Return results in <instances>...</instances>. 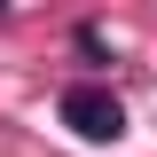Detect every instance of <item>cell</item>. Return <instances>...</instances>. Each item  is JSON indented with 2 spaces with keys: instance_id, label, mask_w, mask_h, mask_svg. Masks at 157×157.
<instances>
[{
  "instance_id": "obj_1",
  "label": "cell",
  "mask_w": 157,
  "mask_h": 157,
  "mask_svg": "<svg viewBox=\"0 0 157 157\" xmlns=\"http://www.w3.org/2000/svg\"><path fill=\"white\" fill-rule=\"evenodd\" d=\"M55 118L71 126L78 141H94V149H110V141H126V102H118L110 86H94V78H78V86H63Z\"/></svg>"
}]
</instances>
